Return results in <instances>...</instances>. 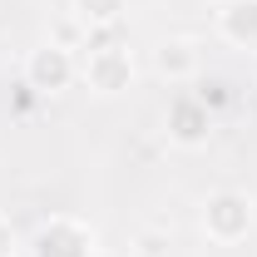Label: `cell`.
Instances as JSON below:
<instances>
[{
	"instance_id": "52a82bcc",
	"label": "cell",
	"mask_w": 257,
	"mask_h": 257,
	"mask_svg": "<svg viewBox=\"0 0 257 257\" xmlns=\"http://www.w3.org/2000/svg\"><path fill=\"white\" fill-rule=\"evenodd\" d=\"M124 5L128 0H74V15H79L84 25H119Z\"/></svg>"
},
{
	"instance_id": "6da1fadb",
	"label": "cell",
	"mask_w": 257,
	"mask_h": 257,
	"mask_svg": "<svg viewBox=\"0 0 257 257\" xmlns=\"http://www.w3.org/2000/svg\"><path fill=\"white\" fill-rule=\"evenodd\" d=\"M203 227H208V237L213 242H237V237H247V227H252V203H247V193H213L208 198V208H203Z\"/></svg>"
},
{
	"instance_id": "7a4b0ae2",
	"label": "cell",
	"mask_w": 257,
	"mask_h": 257,
	"mask_svg": "<svg viewBox=\"0 0 257 257\" xmlns=\"http://www.w3.org/2000/svg\"><path fill=\"white\" fill-rule=\"evenodd\" d=\"M208 134H213V109H208L203 99L178 94L168 104V139H173V144L198 149V144H208Z\"/></svg>"
},
{
	"instance_id": "8992f818",
	"label": "cell",
	"mask_w": 257,
	"mask_h": 257,
	"mask_svg": "<svg viewBox=\"0 0 257 257\" xmlns=\"http://www.w3.org/2000/svg\"><path fill=\"white\" fill-rule=\"evenodd\" d=\"M154 69H159L163 79H173V84H183L198 74V45L193 40H163L159 55H154Z\"/></svg>"
},
{
	"instance_id": "3957f363",
	"label": "cell",
	"mask_w": 257,
	"mask_h": 257,
	"mask_svg": "<svg viewBox=\"0 0 257 257\" xmlns=\"http://www.w3.org/2000/svg\"><path fill=\"white\" fill-rule=\"evenodd\" d=\"M25 79H30V89H45V94H55L64 89L69 79H74V55L64 50V45H40L30 50V60H25Z\"/></svg>"
},
{
	"instance_id": "ba28073f",
	"label": "cell",
	"mask_w": 257,
	"mask_h": 257,
	"mask_svg": "<svg viewBox=\"0 0 257 257\" xmlns=\"http://www.w3.org/2000/svg\"><path fill=\"white\" fill-rule=\"evenodd\" d=\"M0 257H15V232H10L5 218H0Z\"/></svg>"
},
{
	"instance_id": "5b68a950",
	"label": "cell",
	"mask_w": 257,
	"mask_h": 257,
	"mask_svg": "<svg viewBox=\"0 0 257 257\" xmlns=\"http://www.w3.org/2000/svg\"><path fill=\"white\" fill-rule=\"evenodd\" d=\"M218 30L237 50H257V0H227L218 10Z\"/></svg>"
},
{
	"instance_id": "277c9868",
	"label": "cell",
	"mask_w": 257,
	"mask_h": 257,
	"mask_svg": "<svg viewBox=\"0 0 257 257\" xmlns=\"http://www.w3.org/2000/svg\"><path fill=\"white\" fill-rule=\"evenodd\" d=\"M84 74H89V84H94L99 94H119L128 89V79H134V60H128V50H89V60H84Z\"/></svg>"
}]
</instances>
